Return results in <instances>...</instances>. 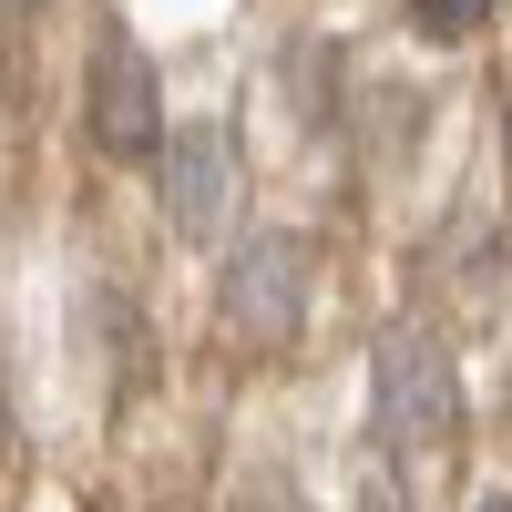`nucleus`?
<instances>
[{
    "label": "nucleus",
    "mask_w": 512,
    "mask_h": 512,
    "mask_svg": "<svg viewBox=\"0 0 512 512\" xmlns=\"http://www.w3.org/2000/svg\"><path fill=\"white\" fill-rule=\"evenodd\" d=\"M369 379H379V441H390V451L451 441V420H461V379H451V359H441L420 328H390V338H379Z\"/></svg>",
    "instance_id": "nucleus-1"
},
{
    "label": "nucleus",
    "mask_w": 512,
    "mask_h": 512,
    "mask_svg": "<svg viewBox=\"0 0 512 512\" xmlns=\"http://www.w3.org/2000/svg\"><path fill=\"white\" fill-rule=\"evenodd\" d=\"M82 123H93V144L144 164L164 144V93H154V62L134 52V31H103L93 41V93H82Z\"/></svg>",
    "instance_id": "nucleus-2"
},
{
    "label": "nucleus",
    "mask_w": 512,
    "mask_h": 512,
    "mask_svg": "<svg viewBox=\"0 0 512 512\" xmlns=\"http://www.w3.org/2000/svg\"><path fill=\"white\" fill-rule=\"evenodd\" d=\"M226 318L246 338H287L308 318V236H246L226 256Z\"/></svg>",
    "instance_id": "nucleus-3"
},
{
    "label": "nucleus",
    "mask_w": 512,
    "mask_h": 512,
    "mask_svg": "<svg viewBox=\"0 0 512 512\" xmlns=\"http://www.w3.org/2000/svg\"><path fill=\"white\" fill-rule=\"evenodd\" d=\"M154 154H164V216H175L185 236H216L226 195H236V144H226V123H185V134L154 144Z\"/></svg>",
    "instance_id": "nucleus-4"
},
{
    "label": "nucleus",
    "mask_w": 512,
    "mask_h": 512,
    "mask_svg": "<svg viewBox=\"0 0 512 512\" xmlns=\"http://www.w3.org/2000/svg\"><path fill=\"white\" fill-rule=\"evenodd\" d=\"M492 21V0H410V31L420 41H472Z\"/></svg>",
    "instance_id": "nucleus-5"
},
{
    "label": "nucleus",
    "mask_w": 512,
    "mask_h": 512,
    "mask_svg": "<svg viewBox=\"0 0 512 512\" xmlns=\"http://www.w3.org/2000/svg\"><path fill=\"white\" fill-rule=\"evenodd\" d=\"M369 512H400V502H390V492H379V502H369Z\"/></svg>",
    "instance_id": "nucleus-6"
},
{
    "label": "nucleus",
    "mask_w": 512,
    "mask_h": 512,
    "mask_svg": "<svg viewBox=\"0 0 512 512\" xmlns=\"http://www.w3.org/2000/svg\"><path fill=\"white\" fill-rule=\"evenodd\" d=\"M0 11H31V0H0Z\"/></svg>",
    "instance_id": "nucleus-7"
},
{
    "label": "nucleus",
    "mask_w": 512,
    "mask_h": 512,
    "mask_svg": "<svg viewBox=\"0 0 512 512\" xmlns=\"http://www.w3.org/2000/svg\"><path fill=\"white\" fill-rule=\"evenodd\" d=\"M482 512H512V502H482Z\"/></svg>",
    "instance_id": "nucleus-8"
}]
</instances>
